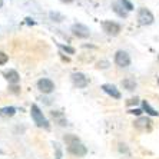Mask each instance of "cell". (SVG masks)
Instances as JSON below:
<instances>
[{"label": "cell", "mask_w": 159, "mask_h": 159, "mask_svg": "<svg viewBox=\"0 0 159 159\" xmlns=\"http://www.w3.org/2000/svg\"><path fill=\"white\" fill-rule=\"evenodd\" d=\"M26 23H27V25H32V26H33V25H34V20H33V19H30V17H26Z\"/></svg>", "instance_id": "obj_28"}, {"label": "cell", "mask_w": 159, "mask_h": 159, "mask_svg": "<svg viewBox=\"0 0 159 159\" xmlns=\"http://www.w3.org/2000/svg\"><path fill=\"white\" fill-rule=\"evenodd\" d=\"M128 113H130V115H135V116H142V113H143V111L142 109H139V107H132V109H129L128 111Z\"/></svg>", "instance_id": "obj_23"}, {"label": "cell", "mask_w": 159, "mask_h": 159, "mask_svg": "<svg viewBox=\"0 0 159 159\" xmlns=\"http://www.w3.org/2000/svg\"><path fill=\"white\" fill-rule=\"evenodd\" d=\"M53 149H55V158L56 159H63V151H62V148H60V145L57 143V142L53 143Z\"/></svg>", "instance_id": "obj_21"}, {"label": "cell", "mask_w": 159, "mask_h": 159, "mask_svg": "<svg viewBox=\"0 0 159 159\" xmlns=\"http://www.w3.org/2000/svg\"><path fill=\"white\" fill-rule=\"evenodd\" d=\"M4 78L9 82V85H19L20 82V75L15 69H9L7 72H4Z\"/></svg>", "instance_id": "obj_11"}, {"label": "cell", "mask_w": 159, "mask_h": 159, "mask_svg": "<svg viewBox=\"0 0 159 159\" xmlns=\"http://www.w3.org/2000/svg\"><path fill=\"white\" fill-rule=\"evenodd\" d=\"M113 62L120 69H126V67L130 66V63H132V59H130V55L126 50H118L113 56Z\"/></svg>", "instance_id": "obj_2"}, {"label": "cell", "mask_w": 159, "mask_h": 159, "mask_svg": "<svg viewBox=\"0 0 159 159\" xmlns=\"http://www.w3.org/2000/svg\"><path fill=\"white\" fill-rule=\"evenodd\" d=\"M109 66H111V62L106 59H102V60H98L96 62V69H100V70L109 69Z\"/></svg>", "instance_id": "obj_19"}, {"label": "cell", "mask_w": 159, "mask_h": 159, "mask_svg": "<svg viewBox=\"0 0 159 159\" xmlns=\"http://www.w3.org/2000/svg\"><path fill=\"white\" fill-rule=\"evenodd\" d=\"M30 115H32V119H33V122L36 123L37 128L44 129V130L50 129V122L48 120V118L44 116V113L42 112V109L37 106L36 103H33L32 106H30Z\"/></svg>", "instance_id": "obj_1"}, {"label": "cell", "mask_w": 159, "mask_h": 159, "mask_svg": "<svg viewBox=\"0 0 159 159\" xmlns=\"http://www.w3.org/2000/svg\"><path fill=\"white\" fill-rule=\"evenodd\" d=\"M9 92L13 95H19L20 93V86L19 85H9Z\"/></svg>", "instance_id": "obj_24"}, {"label": "cell", "mask_w": 159, "mask_h": 159, "mask_svg": "<svg viewBox=\"0 0 159 159\" xmlns=\"http://www.w3.org/2000/svg\"><path fill=\"white\" fill-rule=\"evenodd\" d=\"M158 60H159V55H158Z\"/></svg>", "instance_id": "obj_32"}, {"label": "cell", "mask_w": 159, "mask_h": 159, "mask_svg": "<svg viewBox=\"0 0 159 159\" xmlns=\"http://www.w3.org/2000/svg\"><path fill=\"white\" fill-rule=\"evenodd\" d=\"M70 79H72V83H73L75 88L78 89H85L88 88L89 85V79L85 73H82V72H73L70 75Z\"/></svg>", "instance_id": "obj_8"}, {"label": "cell", "mask_w": 159, "mask_h": 159, "mask_svg": "<svg viewBox=\"0 0 159 159\" xmlns=\"http://www.w3.org/2000/svg\"><path fill=\"white\" fill-rule=\"evenodd\" d=\"M142 111L146 112V116H159V112L156 111L155 107H152V105L149 103L148 100H142Z\"/></svg>", "instance_id": "obj_14"}, {"label": "cell", "mask_w": 159, "mask_h": 159, "mask_svg": "<svg viewBox=\"0 0 159 159\" xmlns=\"http://www.w3.org/2000/svg\"><path fill=\"white\" fill-rule=\"evenodd\" d=\"M118 151L120 152V153H129V148H128V145L122 143V142L118 145Z\"/></svg>", "instance_id": "obj_25"}, {"label": "cell", "mask_w": 159, "mask_h": 159, "mask_svg": "<svg viewBox=\"0 0 159 159\" xmlns=\"http://www.w3.org/2000/svg\"><path fill=\"white\" fill-rule=\"evenodd\" d=\"M7 62H9V55H6L4 52L0 50V65L3 66V65H6Z\"/></svg>", "instance_id": "obj_26"}, {"label": "cell", "mask_w": 159, "mask_h": 159, "mask_svg": "<svg viewBox=\"0 0 159 159\" xmlns=\"http://www.w3.org/2000/svg\"><path fill=\"white\" fill-rule=\"evenodd\" d=\"M133 128L141 132H151L152 129V120L149 116H139V118L135 119L133 122Z\"/></svg>", "instance_id": "obj_7"}, {"label": "cell", "mask_w": 159, "mask_h": 159, "mask_svg": "<svg viewBox=\"0 0 159 159\" xmlns=\"http://www.w3.org/2000/svg\"><path fill=\"white\" fill-rule=\"evenodd\" d=\"M37 89L43 95H50L55 92V82L49 78H40L37 80Z\"/></svg>", "instance_id": "obj_6"}, {"label": "cell", "mask_w": 159, "mask_h": 159, "mask_svg": "<svg viewBox=\"0 0 159 159\" xmlns=\"http://www.w3.org/2000/svg\"><path fill=\"white\" fill-rule=\"evenodd\" d=\"M50 116H52V119L55 120L56 123L59 126H66L67 125V119H66V116L63 115L60 111H52L50 112Z\"/></svg>", "instance_id": "obj_13"}, {"label": "cell", "mask_w": 159, "mask_h": 159, "mask_svg": "<svg viewBox=\"0 0 159 159\" xmlns=\"http://www.w3.org/2000/svg\"><path fill=\"white\" fill-rule=\"evenodd\" d=\"M63 142H65L67 146H70V145L79 143V142H80V139H79L78 135H73V133H66V135L63 136Z\"/></svg>", "instance_id": "obj_16"}, {"label": "cell", "mask_w": 159, "mask_h": 159, "mask_svg": "<svg viewBox=\"0 0 159 159\" xmlns=\"http://www.w3.org/2000/svg\"><path fill=\"white\" fill-rule=\"evenodd\" d=\"M67 152H69L70 155L76 156V158H83V156L88 155V148H86L82 142H79V143L67 146Z\"/></svg>", "instance_id": "obj_9"}, {"label": "cell", "mask_w": 159, "mask_h": 159, "mask_svg": "<svg viewBox=\"0 0 159 159\" xmlns=\"http://www.w3.org/2000/svg\"><path fill=\"white\" fill-rule=\"evenodd\" d=\"M122 88L125 89V90H128V92H133L135 89L138 88V83H136V80L135 79H132V78H125L122 80Z\"/></svg>", "instance_id": "obj_15"}, {"label": "cell", "mask_w": 159, "mask_h": 159, "mask_svg": "<svg viewBox=\"0 0 159 159\" xmlns=\"http://www.w3.org/2000/svg\"><path fill=\"white\" fill-rule=\"evenodd\" d=\"M70 32L78 39H88L90 36V29L83 23H73L70 26Z\"/></svg>", "instance_id": "obj_5"}, {"label": "cell", "mask_w": 159, "mask_h": 159, "mask_svg": "<svg viewBox=\"0 0 159 159\" xmlns=\"http://www.w3.org/2000/svg\"><path fill=\"white\" fill-rule=\"evenodd\" d=\"M59 49L62 50V52L67 53V55H75V48H72V46H67V44H63V43H59Z\"/></svg>", "instance_id": "obj_20"}, {"label": "cell", "mask_w": 159, "mask_h": 159, "mask_svg": "<svg viewBox=\"0 0 159 159\" xmlns=\"http://www.w3.org/2000/svg\"><path fill=\"white\" fill-rule=\"evenodd\" d=\"M138 22L142 26H151L152 23L155 22V16L149 9L146 7H141L138 10Z\"/></svg>", "instance_id": "obj_4"}, {"label": "cell", "mask_w": 159, "mask_h": 159, "mask_svg": "<svg viewBox=\"0 0 159 159\" xmlns=\"http://www.w3.org/2000/svg\"><path fill=\"white\" fill-rule=\"evenodd\" d=\"M49 19L55 23H62L63 20H65V15L59 13V11H53L52 10V11H49Z\"/></svg>", "instance_id": "obj_18"}, {"label": "cell", "mask_w": 159, "mask_h": 159, "mask_svg": "<svg viewBox=\"0 0 159 159\" xmlns=\"http://www.w3.org/2000/svg\"><path fill=\"white\" fill-rule=\"evenodd\" d=\"M16 115V107L13 106H4V107H0V116L3 118H11V116Z\"/></svg>", "instance_id": "obj_17"}, {"label": "cell", "mask_w": 159, "mask_h": 159, "mask_svg": "<svg viewBox=\"0 0 159 159\" xmlns=\"http://www.w3.org/2000/svg\"><path fill=\"white\" fill-rule=\"evenodd\" d=\"M141 102H142V100H139V98H130V99L126 102V105H128V106H133V105L136 106V105L141 103Z\"/></svg>", "instance_id": "obj_27"}, {"label": "cell", "mask_w": 159, "mask_h": 159, "mask_svg": "<svg viewBox=\"0 0 159 159\" xmlns=\"http://www.w3.org/2000/svg\"><path fill=\"white\" fill-rule=\"evenodd\" d=\"M112 10H113V13H115L116 16H119L120 19H126V17H128V13H129V11L125 10V7L120 4V2H119V0L112 3Z\"/></svg>", "instance_id": "obj_12"}, {"label": "cell", "mask_w": 159, "mask_h": 159, "mask_svg": "<svg viewBox=\"0 0 159 159\" xmlns=\"http://www.w3.org/2000/svg\"><path fill=\"white\" fill-rule=\"evenodd\" d=\"M100 89H102L106 95H109L111 98H113V99H116V100H119L120 98H122L120 90H119L115 85H112V83H103V85L100 86Z\"/></svg>", "instance_id": "obj_10"}, {"label": "cell", "mask_w": 159, "mask_h": 159, "mask_svg": "<svg viewBox=\"0 0 159 159\" xmlns=\"http://www.w3.org/2000/svg\"><path fill=\"white\" fill-rule=\"evenodd\" d=\"M158 86H159V78H158Z\"/></svg>", "instance_id": "obj_31"}, {"label": "cell", "mask_w": 159, "mask_h": 159, "mask_svg": "<svg viewBox=\"0 0 159 159\" xmlns=\"http://www.w3.org/2000/svg\"><path fill=\"white\" fill-rule=\"evenodd\" d=\"M102 29L107 36H118L122 32V25L113 20H103L102 22Z\"/></svg>", "instance_id": "obj_3"}, {"label": "cell", "mask_w": 159, "mask_h": 159, "mask_svg": "<svg viewBox=\"0 0 159 159\" xmlns=\"http://www.w3.org/2000/svg\"><path fill=\"white\" fill-rule=\"evenodd\" d=\"M119 2H120V4H122L123 7H125L126 11H132L133 10V4L130 3L129 0H119Z\"/></svg>", "instance_id": "obj_22"}, {"label": "cell", "mask_w": 159, "mask_h": 159, "mask_svg": "<svg viewBox=\"0 0 159 159\" xmlns=\"http://www.w3.org/2000/svg\"><path fill=\"white\" fill-rule=\"evenodd\" d=\"M62 3H66V4H69V3H73V0H60Z\"/></svg>", "instance_id": "obj_29"}, {"label": "cell", "mask_w": 159, "mask_h": 159, "mask_svg": "<svg viewBox=\"0 0 159 159\" xmlns=\"http://www.w3.org/2000/svg\"><path fill=\"white\" fill-rule=\"evenodd\" d=\"M2 6H3V0H0V7H2Z\"/></svg>", "instance_id": "obj_30"}]
</instances>
